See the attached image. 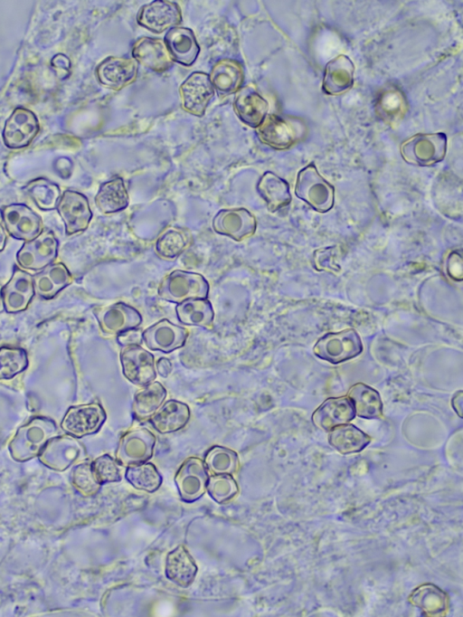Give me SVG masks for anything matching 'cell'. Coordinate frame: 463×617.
<instances>
[{
  "instance_id": "cell-1",
  "label": "cell",
  "mask_w": 463,
  "mask_h": 617,
  "mask_svg": "<svg viewBox=\"0 0 463 617\" xmlns=\"http://www.w3.org/2000/svg\"><path fill=\"white\" fill-rule=\"evenodd\" d=\"M57 435L52 420L35 417L18 429L9 444L11 456L17 461L28 460L38 456L45 444Z\"/></svg>"
},
{
  "instance_id": "cell-2",
  "label": "cell",
  "mask_w": 463,
  "mask_h": 617,
  "mask_svg": "<svg viewBox=\"0 0 463 617\" xmlns=\"http://www.w3.org/2000/svg\"><path fill=\"white\" fill-rule=\"evenodd\" d=\"M295 194L318 213H326L334 206L335 188L320 175L314 163L298 173Z\"/></svg>"
},
{
  "instance_id": "cell-3",
  "label": "cell",
  "mask_w": 463,
  "mask_h": 617,
  "mask_svg": "<svg viewBox=\"0 0 463 617\" xmlns=\"http://www.w3.org/2000/svg\"><path fill=\"white\" fill-rule=\"evenodd\" d=\"M157 293L162 299L178 304L190 299H206L209 284L199 273L175 270L162 280Z\"/></svg>"
},
{
  "instance_id": "cell-4",
  "label": "cell",
  "mask_w": 463,
  "mask_h": 617,
  "mask_svg": "<svg viewBox=\"0 0 463 617\" xmlns=\"http://www.w3.org/2000/svg\"><path fill=\"white\" fill-rule=\"evenodd\" d=\"M256 134L262 144L276 150H285L303 138L305 128L296 119L267 114L256 128Z\"/></svg>"
},
{
  "instance_id": "cell-5",
  "label": "cell",
  "mask_w": 463,
  "mask_h": 617,
  "mask_svg": "<svg viewBox=\"0 0 463 617\" xmlns=\"http://www.w3.org/2000/svg\"><path fill=\"white\" fill-rule=\"evenodd\" d=\"M400 152L408 164L433 166L446 156L447 136L442 132L416 134L402 143Z\"/></svg>"
},
{
  "instance_id": "cell-6",
  "label": "cell",
  "mask_w": 463,
  "mask_h": 617,
  "mask_svg": "<svg viewBox=\"0 0 463 617\" xmlns=\"http://www.w3.org/2000/svg\"><path fill=\"white\" fill-rule=\"evenodd\" d=\"M315 355L332 364H338L359 356L363 343L354 328L329 332L321 337L314 346Z\"/></svg>"
},
{
  "instance_id": "cell-7",
  "label": "cell",
  "mask_w": 463,
  "mask_h": 617,
  "mask_svg": "<svg viewBox=\"0 0 463 617\" xmlns=\"http://www.w3.org/2000/svg\"><path fill=\"white\" fill-rule=\"evenodd\" d=\"M58 245L54 233L43 229L34 239L24 242L17 252L16 261L23 269L41 271L56 259Z\"/></svg>"
},
{
  "instance_id": "cell-8",
  "label": "cell",
  "mask_w": 463,
  "mask_h": 617,
  "mask_svg": "<svg viewBox=\"0 0 463 617\" xmlns=\"http://www.w3.org/2000/svg\"><path fill=\"white\" fill-rule=\"evenodd\" d=\"M106 420V413L98 403L71 406L66 412L61 429L74 438L97 432Z\"/></svg>"
},
{
  "instance_id": "cell-9",
  "label": "cell",
  "mask_w": 463,
  "mask_h": 617,
  "mask_svg": "<svg viewBox=\"0 0 463 617\" xmlns=\"http://www.w3.org/2000/svg\"><path fill=\"white\" fill-rule=\"evenodd\" d=\"M182 109L189 114L202 117L214 96L209 75L203 71L191 73L180 85Z\"/></svg>"
},
{
  "instance_id": "cell-10",
  "label": "cell",
  "mask_w": 463,
  "mask_h": 617,
  "mask_svg": "<svg viewBox=\"0 0 463 617\" xmlns=\"http://www.w3.org/2000/svg\"><path fill=\"white\" fill-rule=\"evenodd\" d=\"M1 214L5 230L14 239L28 242L43 230L41 217L24 204L6 205Z\"/></svg>"
},
{
  "instance_id": "cell-11",
  "label": "cell",
  "mask_w": 463,
  "mask_h": 617,
  "mask_svg": "<svg viewBox=\"0 0 463 617\" xmlns=\"http://www.w3.org/2000/svg\"><path fill=\"white\" fill-rule=\"evenodd\" d=\"M137 22L150 32L161 33L182 23L181 8L173 1H152L140 7L137 14Z\"/></svg>"
},
{
  "instance_id": "cell-12",
  "label": "cell",
  "mask_w": 463,
  "mask_h": 617,
  "mask_svg": "<svg viewBox=\"0 0 463 617\" xmlns=\"http://www.w3.org/2000/svg\"><path fill=\"white\" fill-rule=\"evenodd\" d=\"M155 435L146 428L127 432L119 440L116 452L117 461L130 466L147 461L153 455Z\"/></svg>"
},
{
  "instance_id": "cell-13",
  "label": "cell",
  "mask_w": 463,
  "mask_h": 617,
  "mask_svg": "<svg viewBox=\"0 0 463 617\" xmlns=\"http://www.w3.org/2000/svg\"><path fill=\"white\" fill-rule=\"evenodd\" d=\"M120 361L124 376L136 385L145 386L156 376L153 355L139 345L123 346Z\"/></svg>"
},
{
  "instance_id": "cell-14",
  "label": "cell",
  "mask_w": 463,
  "mask_h": 617,
  "mask_svg": "<svg viewBox=\"0 0 463 617\" xmlns=\"http://www.w3.org/2000/svg\"><path fill=\"white\" fill-rule=\"evenodd\" d=\"M212 225L218 234L241 242L255 233L257 220L243 207L222 209L213 217Z\"/></svg>"
},
{
  "instance_id": "cell-15",
  "label": "cell",
  "mask_w": 463,
  "mask_h": 617,
  "mask_svg": "<svg viewBox=\"0 0 463 617\" xmlns=\"http://www.w3.org/2000/svg\"><path fill=\"white\" fill-rule=\"evenodd\" d=\"M209 475L204 462L196 457L187 458L178 469L175 481L184 502H194L206 491Z\"/></svg>"
},
{
  "instance_id": "cell-16",
  "label": "cell",
  "mask_w": 463,
  "mask_h": 617,
  "mask_svg": "<svg viewBox=\"0 0 463 617\" xmlns=\"http://www.w3.org/2000/svg\"><path fill=\"white\" fill-rule=\"evenodd\" d=\"M56 208L69 235L85 231L92 218L87 197L77 191H64Z\"/></svg>"
},
{
  "instance_id": "cell-17",
  "label": "cell",
  "mask_w": 463,
  "mask_h": 617,
  "mask_svg": "<svg viewBox=\"0 0 463 617\" xmlns=\"http://www.w3.org/2000/svg\"><path fill=\"white\" fill-rule=\"evenodd\" d=\"M137 72L138 65L134 59L118 56L107 57L96 68L99 83L116 91L133 83Z\"/></svg>"
},
{
  "instance_id": "cell-18",
  "label": "cell",
  "mask_w": 463,
  "mask_h": 617,
  "mask_svg": "<svg viewBox=\"0 0 463 617\" xmlns=\"http://www.w3.org/2000/svg\"><path fill=\"white\" fill-rule=\"evenodd\" d=\"M38 131L36 116L27 109L17 108L5 121L3 140L9 148H22L32 142Z\"/></svg>"
},
{
  "instance_id": "cell-19",
  "label": "cell",
  "mask_w": 463,
  "mask_h": 617,
  "mask_svg": "<svg viewBox=\"0 0 463 617\" xmlns=\"http://www.w3.org/2000/svg\"><path fill=\"white\" fill-rule=\"evenodd\" d=\"M94 315L101 331L108 335L118 336L126 330L137 328L142 323L140 313L124 302L97 308Z\"/></svg>"
},
{
  "instance_id": "cell-20",
  "label": "cell",
  "mask_w": 463,
  "mask_h": 617,
  "mask_svg": "<svg viewBox=\"0 0 463 617\" xmlns=\"http://www.w3.org/2000/svg\"><path fill=\"white\" fill-rule=\"evenodd\" d=\"M34 294L33 276L17 267L9 281L0 290L3 307L8 313L25 310Z\"/></svg>"
},
{
  "instance_id": "cell-21",
  "label": "cell",
  "mask_w": 463,
  "mask_h": 617,
  "mask_svg": "<svg viewBox=\"0 0 463 617\" xmlns=\"http://www.w3.org/2000/svg\"><path fill=\"white\" fill-rule=\"evenodd\" d=\"M142 337L149 349L169 353L184 345L188 331L164 318L145 329Z\"/></svg>"
},
{
  "instance_id": "cell-22",
  "label": "cell",
  "mask_w": 463,
  "mask_h": 617,
  "mask_svg": "<svg viewBox=\"0 0 463 617\" xmlns=\"http://www.w3.org/2000/svg\"><path fill=\"white\" fill-rule=\"evenodd\" d=\"M83 452V448L76 438L55 436L51 439L40 452L39 460L45 466L63 470L72 464Z\"/></svg>"
},
{
  "instance_id": "cell-23",
  "label": "cell",
  "mask_w": 463,
  "mask_h": 617,
  "mask_svg": "<svg viewBox=\"0 0 463 617\" xmlns=\"http://www.w3.org/2000/svg\"><path fill=\"white\" fill-rule=\"evenodd\" d=\"M132 56L137 63L155 72H164L174 64L164 41L158 38H138L133 44Z\"/></svg>"
},
{
  "instance_id": "cell-24",
  "label": "cell",
  "mask_w": 463,
  "mask_h": 617,
  "mask_svg": "<svg viewBox=\"0 0 463 617\" xmlns=\"http://www.w3.org/2000/svg\"><path fill=\"white\" fill-rule=\"evenodd\" d=\"M408 110L404 92L396 85L383 87L376 96L374 112L377 118L390 127L398 126Z\"/></svg>"
},
{
  "instance_id": "cell-25",
  "label": "cell",
  "mask_w": 463,
  "mask_h": 617,
  "mask_svg": "<svg viewBox=\"0 0 463 617\" xmlns=\"http://www.w3.org/2000/svg\"><path fill=\"white\" fill-rule=\"evenodd\" d=\"M355 417L354 404L348 396L326 399L312 414L313 423L330 431L335 426L348 423Z\"/></svg>"
},
{
  "instance_id": "cell-26",
  "label": "cell",
  "mask_w": 463,
  "mask_h": 617,
  "mask_svg": "<svg viewBox=\"0 0 463 617\" xmlns=\"http://www.w3.org/2000/svg\"><path fill=\"white\" fill-rule=\"evenodd\" d=\"M233 110L247 126L256 128L268 114L269 103L252 87L241 88L233 100Z\"/></svg>"
},
{
  "instance_id": "cell-27",
  "label": "cell",
  "mask_w": 463,
  "mask_h": 617,
  "mask_svg": "<svg viewBox=\"0 0 463 617\" xmlns=\"http://www.w3.org/2000/svg\"><path fill=\"white\" fill-rule=\"evenodd\" d=\"M164 43L173 60L184 66H190L196 61L200 46L194 32L183 26L169 29L164 37Z\"/></svg>"
},
{
  "instance_id": "cell-28",
  "label": "cell",
  "mask_w": 463,
  "mask_h": 617,
  "mask_svg": "<svg viewBox=\"0 0 463 617\" xmlns=\"http://www.w3.org/2000/svg\"><path fill=\"white\" fill-rule=\"evenodd\" d=\"M354 65L351 59L339 54L325 67L322 90L325 93L337 96L349 90L354 84Z\"/></svg>"
},
{
  "instance_id": "cell-29",
  "label": "cell",
  "mask_w": 463,
  "mask_h": 617,
  "mask_svg": "<svg viewBox=\"0 0 463 617\" xmlns=\"http://www.w3.org/2000/svg\"><path fill=\"white\" fill-rule=\"evenodd\" d=\"M34 293L50 299L72 282V276L62 262H52L33 276Z\"/></svg>"
},
{
  "instance_id": "cell-30",
  "label": "cell",
  "mask_w": 463,
  "mask_h": 617,
  "mask_svg": "<svg viewBox=\"0 0 463 617\" xmlns=\"http://www.w3.org/2000/svg\"><path fill=\"white\" fill-rule=\"evenodd\" d=\"M209 78L214 90L220 94H233L241 88L244 81L243 67L237 60L221 59L213 65Z\"/></svg>"
},
{
  "instance_id": "cell-31",
  "label": "cell",
  "mask_w": 463,
  "mask_h": 617,
  "mask_svg": "<svg viewBox=\"0 0 463 617\" xmlns=\"http://www.w3.org/2000/svg\"><path fill=\"white\" fill-rule=\"evenodd\" d=\"M165 572L168 580L187 587L195 578L197 565L185 546L180 545L167 554Z\"/></svg>"
},
{
  "instance_id": "cell-32",
  "label": "cell",
  "mask_w": 463,
  "mask_h": 617,
  "mask_svg": "<svg viewBox=\"0 0 463 617\" xmlns=\"http://www.w3.org/2000/svg\"><path fill=\"white\" fill-rule=\"evenodd\" d=\"M256 188L271 213L288 206L291 202L288 182L271 171H267L260 176Z\"/></svg>"
},
{
  "instance_id": "cell-33",
  "label": "cell",
  "mask_w": 463,
  "mask_h": 617,
  "mask_svg": "<svg viewBox=\"0 0 463 617\" xmlns=\"http://www.w3.org/2000/svg\"><path fill=\"white\" fill-rule=\"evenodd\" d=\"M190 409L187 404L169 400L150 418V422L159 433L165 434L179 431L188 422Z\"/></svg>"
},
{
  "instance_id": "cell-34",
  "label": "cell",
  "mask_w": 463,
  "mask_h": 617,
  "mask_svg": "<svg viewBox=\"0 0 463 617\" xmlns=\"http://www.w3.org/2000/svg\"><path fill=\"white\" fill-rule=\"evenodd\" d=\"M95 204L106 214L126 209L129 204V196L122 177L116 176L103 183L95 196Z\"/></svg>"
},
{
  "instance_id": "cell-35",
  "label": "cell",
  "mask_w": 463,
  "mask_h": 617,
  "mask_svg": "<svg viewBox=\"0 0 463 617\" xmlns=\"http://www.w3.org/2000/svg\"><path fill=\"white\" fill-rule=\"evenodd\" d=\"M328 441L340 453L351 454L364 450L371 437L356 426L345 423L329 431Z\"/></svg>"
},
{
  "instance_id": "cell-36",
  "label": "cell",
  "mask_w": 463,
  "mask_h": 617,
  "mask_svg": "<svg viewBox=\"0 0 463 617\" xmlns=\"http://www.w3.org/2000/svg\"><path fill=\"white\" fill-rule=\"evenodd\" d=\"M178 320L187 326L210 329L213 327L214 312L207 299H190L178 303L175 308Z\"/></svg>"
},
{
  "instance_id": "cell-37",
  "label": "cell",
  "mask_w": 463,
  "mask_h": 617,
  "mask_svg": "<svg viewBox=\"0 0 463 617\" xmlns=\"http://www.w3.org/2000/svg\"><path fill=\"white\" fill-rule=\"evenodd\" d=\"M352 401L355 415L364 419L383 417V403L379 393L364 383L354 384L347 395Z\"/></svg>"
},
{
  "instance_id": "cell-38",
  "label": "cell",
  "mask_w": 463,
  "mask_h": 617,
  "mask_svg": "<svg viewBox=\"0 0 463 617\" xmlns=\"http://www.w3.org/2000/svg\"><path fill=\"white\" fill-rule=\"evenodd\" d=\"M409 601L430 616L441 615L449 605L447 593L432 584L418 586L409 596Z\"/></svg>"
},
{
  "instance_id": "cell-39",
  "label": "cell",
  "mask_w": 463,
  "mask_h": 617,
  "mask_svg": "<svg viewBox=\"0 0 463 617\" xmlns=\"http://www.w3.org/2000/svg\"><path fill=\"white\" fill-rule=\"evenodd\" d=\"M166 396L165 388L159 382H151L136 393L132 404L137 420L149 419L161 407Z\"/></svg>"
},
{
  "instance_id": "cell-40",
  "label": "cell",
  "mask_w": 463,
  "mask_h": 617,
  "mask_svg": "<svg viewBox=\"0 0 463 617\" xmlns=\"http://www.w3.org/2000/svg\"><path fill=\"white\" fill-rule=\"evenodd\" d=\"M190 233L180 227H172L164 232L156 240L155 252L164 260H174L191 244Z\"/></svg>"
},
{
  "instance_id": "cell-41",
  "label": "cell",
  "mask_w": 463,
  "mask_h": 617,
  "mask_svg": "<svg viewBox=\"0 0 463 617\" xmlns=\"http://www.w3.org/2000/svg\"><path fill=\"white\" fill-rule=\"evenodd\" d=\"M24 191L34 204L44 211L55 209L61 198L58 185L43 177L30 181L25 185Z\"/></svg>"
},
{
  "instance_id": "cell-42",
  "label": "cell",
  "mask_w": 463,
  "mask_h": 617,
  "mask_svg": "<svg viewBox=\"0 0 463 617\" xmlns=\"http://www.w3.org/2000/svg\"><path fill=\"white\" fill-rule=\"evenodd\" d=\"M125 477L134 488L147 492L156 491L162 483V477L156 466L146 461L128 466Z\"/></svg>"
},
{
  "instance_id": "cell-43",
  "label": "cell",
  "mask_w": 463,
  "mask_h": 617,
  "mask_svg": "<svg viewBox=\"0 0 463 617\" xmlns=\"http://www.w3.org/2000/svg\"><path fill=\"white\" fill-rule=\"evenodd\" d=\"M203 462L213 474L232 475L239 468L237 453L222 446L212 447L207 451Z\"/></svg>"
},
{
  "instance_id": "cell-44",
  "label": "cell",
  "mask_w": 463,
  "mask_h": 617,
  "mask_svg": "<svg viewBox=\"0 0 463 617\" xmlns=\"http://www.w3.org/2000/svg\"><path fill=\"white\" fill-rule=\"evenodd\" d=\"M28 365L27 354L23 348H0V380L11 379Z\"/></svg>"
},
{
  "instance_id": "cell-45",
  "label": "cell",
  "mask_w": 463,
  "mask_h": 617,
  "mask_svg": "<svg viewBox=\"0 0 463 617\" xmlns=\"http://www.w3.org/2000/svg\"><path fill=\"white\" fill-rule=\"evenodd\" d=\"M206 490L214 501L222 504L236 496L239 488L232 475L213 474L208 479Z\"/></svg>"
},
{
  "instance_id": "cell-46",
  "label": "cell",
  "mask_w": 463,
  "mask_h": 617,
  "mask_svg": "<svg viewBox=\"0 0 463 617\" xmlns=\"http://www.w3.org/2000/svg\"><path fill=\"white\" fill-rule=\"evenodd\" d=\"M71 481L75 489L84 496L95 495L101 486L94 475L91 464L87 462L73 469Z\"/></svg>"
},
{
  "instance_id": "cell-47",
  "label": "cell",
  "mask_w": 463,
  "mask_h": 617,
  "mask_svg": "<svg viewBox=\"0 0 463 617\" xmlns=\"http://www.w3.org/2000/svg\"><path fill=\"white\" fill-rule=\"evenodd\" d=\"M90 464L96 479L101 485L121 479L119 463L109 454L98 457Z\"/></svg>"
},
{
  "instance_id": "cell-48",
  "label": "cell",
  "mask_w": 463,
  "mask_h": 617,
  "mask_svg": "<svg viewBox=\"0 0 463 617\" xmlns=\"http://www.w3.org/2000/svg\"><path fill=\"white\" fill-rule=\"evenodd\" d=\"M341 249L338 246H330L317 249L314 252L313 261L317 271L337 272L340 271L338 260Z\"/></svg>"
},
{
  "instance_id": "cell-49",
  "label": "cell",
  "mask_w": 463,
  "mask_h": 617,
  "mask_svg": "<svg viewBox=\"0 0 463 617\" xmlns=\"http://www.w3.org/2000/svg\"><path fill=\"white\" fill-rule=\"evenodd\" d=\"M448 276L456 281L462 280V255L458 251L451 252L445 264Z\"/></svg>"
},
{
  "instance_id": "cell-50",
  "label": "cell",
  "mask_w": 463,
  "mask_h": 617,
  "mask_svg": "<svg viewBox=\"0 0 463 617\" xmlns=\"http://www.w3.org/2000/svg\"><path fill=\"white\" fill-rule=\"evenodd\" d=\"M117 339L120 346H126L139 345L143 340V337L142 332L139 329L131 328L118 334Z\"/></svg>"
},
{
  "instance_id": "cell-51",
  "label": "cell",
  "mask_w": 463,
  "mask_h": 617,
  "mask_svg": "<svg viewBox=\"0 0 463 617\" xmlns=\"http://www.w3.org/2000/svg\"><path fill=\"white\" fill-rule=\"evenodd\" d=\"M52 65L55 70H61V78H66L70 72L71 62L69 58L63 54H57L52 60Z\"/></svg>"
},
{
  "instance_id": "cell-52",
  "label": "cell",
  "mask_w": 463,
  "mask_h": 617,
  "mask_svg": "<svg viewBox=\"0 0 463 617\" xmlns=\"http://www.w3.org/2000/svg\"><path fill=\"white\" fill-rule=\"evenodd\" d=\"M156 369L162 377H167L172 372V363L168 358L161 357L156 363Z\"/></svg>"
},
{
  "instance_id": "cell-53",
  "label": "cell",
  "mask_w": 463,
  "mask_h": 617,
  "mask_svg": "<svg viewBox=\"0 0 463 617\" xmlns=\"http://www.w3.org/2000/svg\"><path fill=\"white\" fill-rule=\"evenodd\" d=\"M463 394L462 391H458L451 401L452 407L455 410V412L458 414V416L461 418L462 417V403H463Z\"/></svg>"
},
{
  "instance_id": "cell-54",
  "label": "cell",
  "mask_w": 463,
  "mask_h": 617,
  "mask_svg": "<svg viewBox=\"0 0 463 617\" xmlns=\"http://www.w3.org/2000/svg\"><path fill=\"white\" fill-rule=\"evenodd\" d=\"M6 243V233L4 227L0 224V252H2Z\"/></svg>"
}]
</instances>
